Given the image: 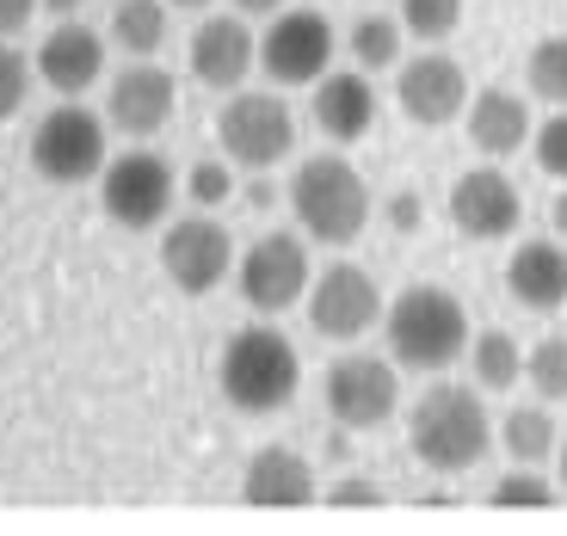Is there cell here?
I'll list each match as a JSON object with an SVG mask.
<instances>
[{"label":"cell","mask_w":567,"mask_h":536,"mask_svg":"<svg viewBox=\"0 0 567 536\" xmlns=\"http://www.w3.org/2000/svg\"><path fill=\"white\" fill-rule=\"evenodd\" d=\"M309 327L321 339H364L370 327L383 321V290H377V278H370L364 266H327L321 278H309Z\"/></svg>","instance_id":"30bf717a"},{"label":"cell","mask_w":567,"mask_h":536,"mask_svg":"<svg viewBox=\"0 0 567 536\" xmlns=\"http://www.w3.org/2000/svg\"><path fill=\"white\" fill-rule=\"evenodd\" d=\"M290 210L297 228L321 247H352L370 228V185L352 161L340 155H315L290 173Z\"/></svg>","instance_id":"277c9868"},{"label":"cell","mask_w":567,"mask_h":536,"mask_svg":"<svg viewBox=\"0 0 567 536\" xmlns=\"http://www.w3.org/2000/svg\"><path fill=\"white\" fill-rule=\"evenodd\" d=\"M241 499L254 512H302L315 499V468L309 456L284 451V444H266V451L247 456L241 468Z\"/></svg>","instance_id":"d6986e66"},{"label":"cell","mask_w":567,"mask_h":536,"mask_svg":"<svg viewBox=\"0 0 567 536\" xmlns=\"http://www.w3.org/2000/svg\"><path fill=\"white\" fill-rule=\"evenodd\" d=\"M333 62V25L321 13H278L259 38V69L278 86H315Z\"/></svg>","instance_id":"7c38bea8"},{"label":"cell","mask_w":567,"mask_h":536,"mask_svg":"<svg viewBox=\"0 0 567 536\" xmlns=\"http://www.w3.org/2000/svg\"><path fill=\"white\" fill-rule=\"evenodd\" d=\"M112 43L124 56H155L161 43H167V0H117Z\"/></svg>","instance_id":"603a6c76"},{"label":"cell","mask_w":567,"mask_h":536,"mask_svg":"<svg viewBox=\"0 0 567 536\" xmlns=\"http://www.w3.org/2000/svg\"><path fill=\"white\" fill-rule=\"evenodd\" d=\"M161 266H167L173 290L185 297H210L216 284L235 271V240L216 216H179V223L161 235Z\"/></svg>","instance_id":"8fae6325"},{"label":"cell","mask_w":567,"mask_h":536,"mask_svg":"<svg viewBox=\"0 0 567 536\" xmlns=\"http://www.w3.org/2000/svg\"><path fill=\"white\" fill-rule=\"evenodd\" d=\"M173 74L155 69V62H130L112 86H105V124L124 130V136H155L173 117Z\"/></svg>","instance_id":"e0dca14e"},{"label":"cell","mask_w":567,"mask_h":536,"mask_svg":"<svg viewBox=\"0 0 567 536\" xmlns=\"http://www.w3.org/2000/svg\"><path fill=\"white\" fill-rule=\"evenodd\" d=\"M525 377L543 401H567V333H549L537 352L525 358Z\"/></svg>","instance_id":"f1b7e54d"},{"label":"cell","mask_w":567,"mask_h":536,"mask_svg":"<svg viewBox=\"0 0 567 536\" xmlns=\"http://www.w3.org/2000/svg\"><path fill=\"white\" fill-rule=\"evenodd\" d=\"M530 148H537V167L567 185V105H555V117H543L530 130Z\"/></svg>","instance_id":"f546056e"},{"label":"cell","mask_w":567,"mask_h":536,"mask_svg":"<svg viewBox=\"0 0 567 536\" xmlns=\"http://www.w3.org/2000/svg\"><path fill=\"white\" fill-rule=\"evenodd\" d=\"M395 100H401V112H408L413 124L439 130V124H451V117L468 112V74L456 69V56H444V50H425V56L401 62Z\"/></svg>","instance_id":"4fadbf2b"},{"label":"cell","mask_w":567,"mask_h":536,"mask_svg":"<svg viewBox=\"0 0 567 536\" xmlns=\"http://www.w3.org/2000/svg\"><path fill=\"white\" fill-rule=\"evenodd\" d=\"M549 228H555V240H567V185L555 192V204H549Z\"/></svg>","instance_id":"d590c367"},{"label":"cell","mask_w":567,"mask_h":536,"mask_svg":"<svg viewBox=\"0 0 567 536\" xmlns=\"http://www.w3.org/2000/svg\"><path fill=\"white\" fill-rule=\"evenodd\" d=\"M525 81L543 105H567V31H549V38L530 43Z\"/></svg>","instance_id":"4316f807"},{"label":"cell","mask_w":567,"mask_h":536,"mask_svg":"<svg viewBox=\"0 0 567 536\" xmlns=\"http://www.w3.org/2000/svg\"><path fill=\"white\" fill-rule=\"evenodd\" d=\"M401 43H408V25H401V19L370 13V19H358V25H352L346 50H352V62L364 74H383V69H401Z\"/></svg>","instance_id":"cb8c5ba5"},{"label":"cell","mask_w":567,"mask_h":536,"mask_svg":"<svg viewBox=\"0 0 567 536\" xmlns=\"http://www.w3.org/2000/svg\"><path fill=\"white\" fill-rule=\"evenodd\" d=\"M389 223H395V228H413V223H420V204H413V198H395V204H389Z\"/></svg>","instance_id":"e575fe53"},{"label":"cell","mask_w":567,"mask_h":536,"mask_svg":"<svg viewBox=\"0 0 567 536\" xmlns=\"http://www.w3.org/2000/svg\"><path fill=\"white\" fill-rule=\"evenodd\" d=\"M43 13H56V19H74V13H81V0H43Z\"/></svg>","instance_id":"74e56055"},{"label":"cell","mask_w":567,"mask_h":536,"mask_svg":"<svg viewBox=\"0 0 567 536\" xmlns=\"http://www.w3.org/2000/svg\"><path fill=\"white\" fill-rule=\"evenodd\" d=\"M401 25L420 43H444L463 25V0H401Z\"/></svg>","instance_id":"83f0119b"},{"label":"cell","mask_w":567,"mask_h":536,"mask_svg":"<svg viewBox=\"0 0 567 536\" xmlns=\"http://www.w3.org/2000/svg\"><path fill=\"white\" fill-rule=\"evenodd\" d=\"M43 0H0V38H19V31L38 19Z\"/></svg>","instance_id":"836d02e7"},{"label":"cell","mask_w":567,"mask_h":536,"mask_svg":"<svg viewBox=\"0 0 567 536\" xmlns=\"http://www.w3.org/2000/svg\"><path fill=\"white\" fill-rule=\"evenodd\" d=\"M241 13H284V0H235Z\"/></svg>","instance_id":"8d00e7d4"},{"label":"cell","mask_w":567,"mask_h":536,"mask_svg":"<svg viewBox=\"0 0 567 536\" xmlns=\"http://www.w3.org/2000/svg\"><path fill=\"white\" fill-rule=\"evenodd\" d=\"M100 210L112 216L117 228H136V235L161 228V223H167V210H173V167L155 155V148H130V155L105 161V173H100Z\"/></svg>","instance_id":"52a82bcc"},{"label":"cell","mask_w":567,"mask_h":536,"mask_svg":"<svg viewBox=\"0 0 567 536\" xmlns=\"http://www.w3.org/2000/svg\"><path fill=\"white\" fill-rule=\"evenodd\" d=\"M167 7H210V0H167Z\"/></svg>","instance_id":"ab89813d"},{"label":"cell","mask_w":567,"mask_h":536,"mask_svg":"<svg viewBox=\"0 0 567 536\" xmlns=\"http://www.w3.org/2000/svg\"><path fill=\"white\" fill-rule=\"evenodd\" d=\"M185 56H192V74H198L210 93H235V86L259 69V38L247 31L241 13H216L192 31V50H185Z\"/></svg>","instance_id":"2e32d148"},{"label":"cell","mask_w":567,"mask_h":536,"mask_svg":"<svg viewBox=\"0 0 567 536\" xmlns=\"http://www.w3.org/2000/svg\"><path fill=\"white\" fill-rule=\"evenodd\" d=\"M530 105L512 93V86H482V93H468V142L482 148V155H518L530 142Z\"/></svg>","instance_id":"44dd1931"},{"label":"cell","mask_w":567,"mask_h":536,"mask_svg":"<svg viewBox=\"0 0 567 536\" xmlns=\"http://www.w3.org/2000/svg\"><path fill=\"white\" fill-rule=\"evenodd\" d=\"M401 408V377L389 358H340L327 370V413L340 432H377Z\"/></svg>","instance_id":"9c48e42d"},{"label":"cell","mask_w":567,"mask_h":536,"mask_svg":"<svg viewBox=\"0 0 567 536\" xmlns=\"http://www.w3.org/2000/svg\"><path fill=\"white\" fill-rule=\"evenodd\" d=\"M518 216H525V198H518V185L499 167H468L463 179L451 185V223L463 228L468 240L518 235Z\"/></svg>","instance_id":"5bb4252c"},{"label":"cell","mask_w":567,"mask_h":536,"mask_svg":"<svg viewBox=\"0 0 567 536\" xmlns=\"http://www.w3.org/2000/svg\"><path fill=\"white\" fill-rule=\"evenodd\" d=\"M506 290L537 315L561 309L567 302V240H518V254L506 259Z\"/></svg>","instance_id":"ffe728a7"},{"label":"cell","mask_w":567,"mask_h":536,"mask_svg":"<svg viewBox=\"0 0 567 536\" xmlns=\"http://www.w3.org/2000/svg\"><path fill=\"white\" fill-rule=\"evenodd\" d=\"M499 444H506L512 463H549L555 456V420L543 408H512L506 420H499Z\"/></svg>","instance_id":"484cf974"},{"label":"cell","mask_w":567,"mask_h":536,"mask_svg":"<svg viewBox=\"0 0 567 536\" xmlns=\"http://www.w3.org/2000/svg\"><path fill=\"white\" fill-rule=\"evenodd\" d=\"M327 506H333V512H377V506H383V487L364 481V475H346V481L327 487Z\"/></svg>","instance_id":"d6a6232c"},{"label":"cell","mask_w":567,"mask_h":536,"mask_svg":"<svg viewBox=\"0 0 567 536\" xmlns=\"http://www.w3.org/2000/svg\"><path fill=\"white\" fill-rule=\"evenodd\" d=\"M216 142H223V155L235 161V167H278L290 148H297V117H290V105L278 100V93H228V105L216 112Z\"/></svg>","instance_id":"5b68a950"},{"label":"cell","mask_w":567,"mask_h":536,"mask_svg":"<svg viewBox=\"0 0 567 536\" xmlns=\"http://www.w3.org/2000/svg\"><path fill=\"white\" fill-rule=\"evenodd\" d=\"M389 358L408 370H451L468 352V315L444 284H408L383 309Z\"/></svg>","instance_id":"3957f363"},{"label":"cell","mask_w":567,"mask_h":536,"mask_svg":"<svg viewBox=\"0 0 567 536\" xmlns=\"http://www.w3.org/2000/svg\"><path fill=\"white\" fill-rule=\"evenodd\" d=\"M555 499H561V481H549L537 463H512L506 475L494 481L487 506L494 512H549Z\"/></svg>","instance_id":"d4e9b609"},{"label":"cell","mask_w":567,"mask_h":536,"mask_svg":"<svg viewBox=\"0 0 567 536\" xmlns=\"http://www.w3.org/2000/svg\"><path fill=\"white\" fill-rule=\"evenodd\" d=\"M25 93H31V69H25V56H19L13 43L0 38V124L25 105Z\"/></svg>","instance_id":"1f68e13d"},{"label":"cell","mask_w":567,"mask_h":536,"mask_svg":"<svg viewBox=\"0 0 567 536\" xmlns=\"http://www.w3.org/2000/svg\"><path fill=\"white\" fill-rule=\"evenodd\" d=\"M315 130H321L327 142H340V148H352V142L370 136V124H377V86H370L364 69H327L321 81H315Z\"/></svg>","instance_id":"ac0fdd59"},{"label":"cell","mask_w":567,"mask_h":536,"mask_svg":"<svg viewBox=\"0 0 567 536\" xmlns=\"http://www.w3.org/2000/svg\"><path fill=\"white\" fill-rule=\"evenodd\" d=\"M408 444L425 468L439 475H468L494 451V420H487L482 395L468 382H439L413 401V420H408Z\"/></svg>","instance_id":"6da1fadb"},{"label":"cell","mask_w":567,"mask_h":536,"mask_svg":"<svg viewBox=\"0 0 567 536\" xmlns=\"http://www.w3.org/2000/svg\"><path fill=\"white\" fill-rule=\"evenodd\" d=\"M216 382H223L228 408L278 413V408H290L297 389H302V358L271 321H254V327H241V333H228Z\"/></svg>","instance_id":"7a4b0ae2"},{"label":"cell","mask_w":567,"mask_h":536,"mask_svg":"<svg viewBox=\"0 0 567 536\" xmlns=\"http://www.w3.org/2000/svg\"><path fill=\"white\" fill-rule=\"evenodd\" d=\"M105 117L81 112V105H56V112H43L38 130H31V167L38 179L50 185H86L105 173Z\"/></svg>","instance_id":"8992f818"},{"label":"cell","mask_w":567,"mask_h":536,"mask_svg":"<svg viewBox=\"0 0 567 536\" xmlns=\"http://www.w3.org/2000/svg\"><path fill=\"white\" fill-rule=\"evenodd\" d=\"M105 74V38L81 19H56L38 43V81L62 100H81L86 86H100Z\"/></svg>","instance_id":"9a60e30c"},{"label":"cell","mask_w":567,"mask_h":536,"mask_svg":"<svg viewBox=\"0 0 567 536\" xmlns=\"http://www.w3.org/2000/svg\"><path fill=\"white\" fill-rule=\"evenodd\" d=\"M185 198L198 204V210H223V204L235 198V173H228L223 161H198V167L185 173Z\"/></svg>","instance_id":"4dcf8cb0"},{"label":"cell","mask_w":567,"mask_h":536,"mask_svg":"<svg viewBox=\"0 0 567 536\" xmlns=\"http://www.w3.org/2000/svg\"><path fill=\"white\" fill-rule=\"evenodd\" d=\"M309 278H315L309 247H302V235H284V228L259 235L254 247L235 259V284H241L247 309H259V315L297 309V302L309 297Z\"/></svg>","instance_id":"ba28073f"},{"label":"cell","mask_w":567,"mask_h":536,"mask_svg":"<svg viewBox=\"0 0 567 536\" xmlns=\"http://www.w3.org/2000/svg\"><path fill=\"white\" fill-rule=\"evenodd\" d=\"M555 475H561V494H567V451L555 456Z\"/></svg>","instance_id":"f35d334b"},{"label":"cell","mask_w":567,"mask_h":536,"mask_svg":"<svg viewBox=\"0 0 567 536\" xmlns=\"http://www.w3.org/2000/svg\"><path fill=\"white\" fill-rule=\"evenodd\" d=\"M468 377H475V389H487V395L512 389V382L525 377V352H518V339H512L506 327L475 333V339H468Z\"/></svg>","instance_id":"7402d4cb"}]
</instances>
